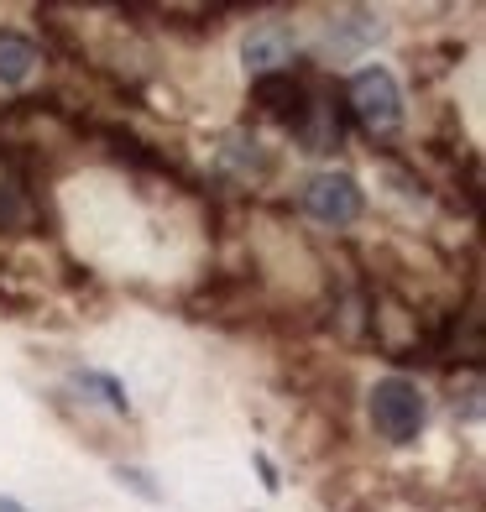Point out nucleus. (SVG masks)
<instances>
[{
	"mask_svg": "<svg viewBox=\"0 0 486 512\" xmlns=\"http://www.w3.org/2000/svg\"><path fill=\"white\" fill-rule=\"evenodd\" d=\"M32 220H37V199L21 183L0 178V236H27Z\"/></svg>",
	"mask_w": 486,
	"mask_h": 512,
	"instance_id": "10",
	"label": "nucleus"
},
{
	"mask_svg": "<svg viewBox=\"0 0 486 512\" xmlns=\"http://www.w3.org/2000/svg\"><path fill=\"white\" fill-rule=\"evenodd\" d=\"M220 162L230 173H241L246 183H257V178H272L277 173V157L257 142V136H230V142L220 147Z\"/></svg>",
	"mask_w": 486,
	"mask_h": 512,
	"instance_id": "9",
	"label": "nucleus"
},
{
	"mask_svg": "<svg viewBox=\"0 0 486 512\" xmlns=\"http://www.w3.org/2000/svg\"><path fill=\"white\" fill-rule=\"evenodd\" d=\"M115 481H121L126 486V492H136V497H142L147 507H162V486L142 471V465H115Z\"/></svg>",
	"mask_w": 486,
	"mask_h": 512,
	"instance_id": "12",
	"label": "nucleus"
},
{
	"mask_svg": "<svg viewBox=\"0 0 486 512\" xmlns=\"http://www.w3.org/2000/svg\"><path fill=\"white\" fill-rule=\"evenodd\" d=\"M251 105H257L267 121L298 131V121H304V110H309V79L293 74V68H283V74H257L251 79Z\"/></svg>",
	"mask_w": 486,
	"mask_h": 512,
	"instance_id": "5",
	"label": "nucleus"
},
{
	"mask_svg": "<svg viewBox=\"0 0 486 512\" xmlns=\"http://www.w3.org/2000/svg\"><path fill=\"white\" fill-rule=\"evenodd\" d=\"M0 512H27V507H21L16 497H0Z\"/></svg>",
	"mask_w": 486,
	"mask_h": 512,
	"instance_id": "14",
	"label": "nucleus"
},
{
	"mask_svg": "<svg viewBox=\"0 0 486 512\" xmlns=\"http://www.w3.org/2000/svg\"><path fill=\"white\" fill-rule=\"evenodd\" d=\"M366 413H372V429L387 439V445H413L424 434V418H429V403L419 382L408 377H382L372 392H366Z\"/></svg>",
	"mask_w": 486,
	"mask_h": 512,
	"instance_id": "2",
	"label": "nucleus"
},
{
	"mask_svg": "<svg viewBox=\"0 0 486 512\" xmlns=\"http://www.w3.org/2000/svg\"><path fill=\"white\" fill-rule=\"evenodd\" d=\"M304 215L330 225V230H345V225H356L366 215V194H361V183L351 173L324 168L304 183Z\"/></svg>",
	"mask_w": 486,
	"mask_h": 512,
	"instance_id": "3",
	"label": "nucleus"
},
{
	"mask_svg": "<svg viewBox=\"0 0 486 512\" xmlns=\"http://www.w3.org/2000/svg\"><path fill=\"white\" fill-rule=\"evenodd\" d=\"M293 53H298L293 21H257L241 42V63H246L251 79L257 74H283V68L293 63Z\"/></svg>",
	"mask_w": 486,
	"mask_h": 512,
	"instance_id": "6",
	"label": "nucleus"
},
{
	"mask_svg": "<svg viewBox=\"0 0 486 512\" xmlns=\"http://www.w3.org/2000/svg\"><path fill=\"white\" fill-rule=\"evenodd\" d=\"M345 131H351V115H345L340 84L309 89V110H304V121H298V131H293L298 152H309V157L340 152V147H345Z\"/></svg>",
	"mask_w": 486,
	"mask_h": 512,
	"instance_id": "4",
	"label": "nucleus"
},
{
	"mask_svg": "<svg viewBox=\"0 0 486 512\" xmlns=\"http://www.w3.org/2000/svg\"><path fill=\"white\" fill-rule=\"evenodd\" d=\"M340 95H345L351 126H361L366 136H392L403 126V89L392 79V68H382V63L351 74V84H345Z\"/></svg>",
	"mask_w": 486,
	"mask_h": 512,
	"instance_id": "1",
	"label": "nucleus"
},
{
	"mask_svg": "<svg viewBox=\"0 0 486 512\" xmlns=\"http://www.w3.org/2000/svg\"><path fill=\"white\" fill-rule=\"evenodd\" d=\"M257 471H262V486H267V492H277V486H283V481H277V465H272L267 455H257Z\"/></svg>",
	"mask_w": 486,
	"mask_h": 512,
	"instance_id": "13",
	"label": "nucleus"
},
{
	"mask_svg": "<svg viewBox=\"0 0 486 512\" xmlns=\"http://www.w3.org/2000/svg\"><path fill=\"white\" fill-rule=\"evenodd\" d=\"M0 152H6V131H0Z\"/></svg>",
	"mask_w": 486,
	"mask_h": 512,
	"instance_id": "15",
	"label": "nucleus"
},
{
	"mask_svg": "<svg viewBox=\"0 0 486 512\" xmlns=\"http://www.w3.org/2000/svg\"><path fill=\"white\" fill-rule=\"evenodd\" d=\"M382 37H387V27H382L377 11H351V16H340L335 27H330L324 48H330L335 58H345V53H366V48H372V42H382Z\"/></svg>",
	"mask_w": 486,
	"mask_h": 512,
	"instance_id": "8",
	"label": "nucleus"
},
{
	"mask_svg": "<svg viewBox=\"0 0 486 512\" xmlns=\"http://www.w3.org/2000/svg\"><path fill=\"white\" fill-rule=\"evenodd\" d=\"M37 63H42V48L27 37V32H16V27H0V89H16V84H27L37 74Z\"/></svg>",
	"mask_w": 486,
	"mask_h": 512,
	"instance_id": "7",
	"label": "nucleus"
},
{
	"mask_svg": "<svg viewBox=\"0 0 486 512\" xmlns=\"http://www.w3.org/2000/svg\"><path fill=\"white\" fill-rule=\"evenodd\" d=\"M74 387L79 392H89L95 403H105L110 413H131V398H126V387L110 377V371H95V366H79L74 371Z\"/></svg>",
	"mask_w": 486,
	"mask_h": 512,
	"instance_id": "11",
	"label": "nucleus"
}]
</instances>
